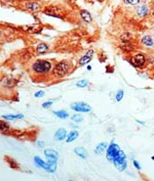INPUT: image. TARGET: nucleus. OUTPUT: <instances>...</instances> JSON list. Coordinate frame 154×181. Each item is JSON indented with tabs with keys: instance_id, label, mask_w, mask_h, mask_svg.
<instances>
[{
	"instance_id": "1",
	"label": "nucleus",
	"mask_w": 154,
	"mask_h": 181,
	"mask_svg": "<svg viewBox=\"0 0 154 181\" xmlns=\"http://www.w3.org/2000/svg\"><path fill=\"white\" fill-rule=\"evenodd\" d=\"M54 66L52 61L46 59H36L31 65V70L34 74L38 76H44L52 73Z\"/></svg>"
},
{
	"instance_id": "2",
	"label": "nucleus",
	"mask_w": 154,
	"mask_h": 181,
	"mask_svg": "<svg viewBox=\"0 0 154 181\" xmlns=\"http://www.w3.org/2000/svg\"><path fill=\"white\" fill-rule=\"evenodd\" d=\"M73 71V66L71 65L70 61L68 60H61L59 63H56L52 70V75L54 77L58 78V79H62V78L66 77V76L70 75Z\"/></svg>"
},
{
	"instance_id": "3",
	"label": "nucleus",
	"mask_w": 154,
	"mask_h": 181,
	"mask_svg": "<svg viewBox=\"0 0 154 181\" xmlns=\"http://www.w3.org/2000/svg\"><path fill=\"white\" fill-rule=\"evenodd\" d=\"M130 64L136 69H144L147 66V55L142 52L134 53L128 58Z\"/></svg>"
},
{
	"instance_id": "4",
	"label": "nucleus",
	"mask_w": 154,
	"mask_h": 181,
	"mask_svg": "<svg viewBox=\"0 0 154 181\" xmlns=\"http://www.w3.org/2000/svg\"><path fill=\"white\" fill-rule=\"evenodd\" d=\"M112 162L114 163L115 168L117 169L118 171H120V172L126 170V168H128V161H126V155H125V153H124L123 151H121V149H120L119 153L116 155V157L113 159Z\"/></svg>"
},
{
	"instance_id": "5",
	"label": "nucleus",
	"mask_w": 154,
	"mask_h": 181,
	"mask_svg": "<svg viewBox=\"0 0 154 181\" xmlns=\"http://www.w3.org/2000/svg\"><path fill=\"white\" fill-rule=\"evenodd\" d=\"M119 151H120L119 145L116 144V143H114V141H112V142L110 143V145L107 146L106 159L108 160V161H111V162H112L113 159H114V158L116 157V155L119 153Z\"/></svg>"
},
{
	"instance_id": "6",
	"label": "nucleus",
	"mask_w": 154,
	"mask_h": 181,
	"mask_svg": "<svg viewBox=\"0 0 154 181\" xmlns=\"http://www.w3.org/2000/svg\"><path fill=\"white\" fill-rule=\"evenodd\" d=\"M71 110L76 113H88L91 111V106L83 102H75L71 104Z\"/></svg>"
},
{
	"instance_id": "7",
	"label": "nucleus",
	"mask_w": 154,
	"mask_h": 181,
	"mask_svg": "<svg viewBox=\"0 0 154 181\" xmlns=\"http://www.w3.org/2000/svg\"><path fill=\"white\" fill-rule=\"evenodd\" d=\"M24 8H26L30 12H39L41 11V4L38 1H34V0H26L24 1Z\"/></svg>"
},
{
	"instance_id": "8",
	"label": "nucleus",
	"mask_w": 154,
	"mask_h": 181,
	"mask_svg": "<svg viewBox=\"0 0 154 181\" xmlns=\"http://www.w3.org/2000/svg\"><path fill=\"white\" fill-rule=\"evenodd\" d=\"M93 53H95L93 49H88V50H87L86 53L79 58V60H78V66H79V67H82V66L87 65V64H88L89 61L93 59Z\"/></svg>"
},
{
	"instance_id": "9",
	"label": "nucleus",
	"mask_w": 154,
	"mask_h": 181,
	"mask_svg": "<svg viewBox=\"0 0 154 181\" xmlns=\"http://www.w3.org/2000/svg\"><path fill=\"white\" fill-rule=\"evenodd\" d=\"M119 39L122 43H132L134 40V34L130 32H124L120 35Z\"/></svg>"
},
{
	"instance_id": "10",
	"label": "nucleus",
	"mask_w": 154,
	"mask_h": 181,
	"mask_svg": "<svg viewBox=\"0 0 154 181\" xmlns=\"http://www.w3.org/2000/svg\"><path fill=\"white\" fill-rule=\"evenodd\" d=\"M44 155H45L47 161H58V159H59V153L54 149H45Z\"/></svg>"
},
{
	"instance_id": "11",
	"label": "nucleus",
	"mask_w": 154,
	"mask_h": 181,
	"mask_svg": "<svg viewBox=\"0 0 154 181\" xmlns=\"http://www.w3.org/2000/svg\"><path fill=\"white\" fill-rule=\"evenodd\" d=\"M136 15L139 17L143 19V17H146L148 15H149V7L147 5H142V6H139L137 9H136Z\"/></svg>"
},
{
	"instance_id": "12",
	"label": "nucleus",
	"mask_w": 154,
	"mask_h": 181,
	"mask_svg": "<svg viewBox=\"0 0 154 181\" xmlns=\"http://www.w3.org/2000/svg\"><path fill=\"white\" fill-rule=\"evenodd\" d=\"M49 51V46L46 43L42 42V43H39L36 46V52L38 54H45Z\"/></svg>"
},
{
	"instance_id": "13",
	"label": "nucleus",
	"mask_w": 154,
	"mask_h": 181,
	"mask_svg": "<svg viewBox=\"0 0 154 181\" xmlns=\"http://www.w3.org/2000/svg\"><path fill=\"white\" fill-rule=\"evenodd\" d=\"M66 137H67V131L64 128H60L54 133V139L58 140V141H61V140L65 139Z\"/></svg>"
},
{
	"instance_id": "14",
	"label": "nucleus",
	"mask_w": 154,
	"mask_h": 181,
	"mask_svg": "<svg viewBox=\"0 0 154 181\" xmlns=\"http://www.w3.org/2000/svg\"><path fill=\"white\" fill-rule=\"evenodd\" d=\"M22 29H24L27 33H30V34H34V33H40L42 30L41 27H39V25H32V26H28V27H23Z\"/></svg>"
},
{
	"instance_id": "15",
	"label": "nucleus",
	"mask_w": 154,
	"mask_h": 181,
	"mask_svg": "<svg viewBox=\"0 0 154 181\" xmlns=\"http://www.w3.org/2000/svg\"><path fill=\"white\" fill-rule=\"evenodd\" d=\"M10 131H11V127L8 122L0 120V132L6 134V133H10Z\"/></svg>"
},
{
	"instance_id": "16",
	"label": "nucleus",
	"mask_w": 154,
	"mask_h": 181,
	"mask_svg": "<svg viewBox=\"0 0 154 181\" xmlns=\"http://www.w3.org/2000/svg\"><path fill=\"white\" fill-rule=\"evenodd\" d=\"M74 153L78 155L79 158H81V159H86V158L88 157V153H87V151L82 146L75 147V149H74Z\"/></svg>"
},
{
	"instance_id": "17",
	"label": "nucleus",
	"mask_w": 154,
	"mask_h": 181,
	"mask_svg": "<svg viewBox=\"0 0 154 181\" xmlns=\"http://www.w3.org/2000/svg\"><path fill=\"white\" fill-rule=\"evenodd\" d=\"M141 43L143 44L144 46L146 47H152L154 45V41H153V38L149 35H146L144 36L143 38L141 39Z\"/></svg>"
},
{
	"instance_id": "18",
	"label": "nucleus",
	"mask_w": 154,
	"mask_h": 181,
	"mask_svg": "<svg viewBox=\"0 0 154 181\" xmlns=\"http://www.w3.org/2000/svg\"><path fill=\"white\" fill-rule=\"evenodd\" d=\"M1 84H2V86L8 87V88H13V87L17 84V81H15V79H13V78L6 77V78H4V79L2 80Z\"/></svg>"
},
{
	"instance_id": "19",
	"label": "nucleus",
	"mask_w": 154,
	"mask_h": 181,
	"mask_svg": "<svg viewBox=\"0 0 154 181\" xmlns=\"http://www.w3.org/2000/svg\"><path fill=\"white\" fill-rule=\"evenodd\" d=\"M79 13H80L81 19H82L85 23H91L93 22V17H91V15L87 10H85V9H81Z\"/></svg>"
},
{
	"instance_id": "20",
	"label": "nucleus",
	"mask_w": 154,
	"mask_h": 181,
	"mask_svg": "<svg viewBox=\"0 0 154 181\" xmlns=\"http://www.w3.org/2000/svg\"><path fill=\"white\" fill-rule=\"evenodd\" d=\"M34 162L36 163V165H37V166H38V167H40V168L44 169V170L47 171V172H48V170H49V169H48L47 163L44 162V161H43V160H42V159H40L39 157H35V158H34Z\"/></svg>"
},
{
	"instance_id": "21",
	"label": "nucleus",
	"mask_w": 154,
	"mask_h": 181,
	"mask_svg": "<svg viewBox=\"0 0 154 181\" xmlns=\"http://www.w3.org/2000/svg\"><path fill=\"white\" fill-rule=\"evenodd\" d=\"M107 146H108V144H107L106 142H100L97 146H95V155H102V153L107 149Z\"/></svg>"
},
{
	"instance_id": "22",
	"label": "nucleus",
	"mask_w": 154,
	"mask_h": 181,
	"mask_svg": "<svg viewBox=\"0 0 154 181\" xmlns=\"http://www.w3.org/2000/svg\"><path fill=\"white\" fill-rule=\"evenodd\" d=\"M78 136H79L78 131L73 130V131L69 132V134H67V139H66V141H67L68 143H69V142H73L74 140L78 138Z\"/></svg>"
},
{
	"instance_id": "23",
	"label": "nucleus",
	"mask_w": 154,
	"mask_h": 181,
	"mask_svg": "<svg viewBox=\"0 0 154 181\" xmlns=\"http://www.w3.org/2000/svg\"><path fill=\"white\" fill-rule=\"evenodd\" d=\"M5 161H6V163L8 164V166L10 167L11 169H15V170H19V169H20V166H19V164H17V163L15 162L13 159H11V158L5 157Z\"/></svg>"
},
{
	"instance_id": "24",
	"label": "nucleus",
	"mask_w": 154,
	"mask_h": 181,
	"mask_svg": "<svg viewBox=\"0 0 154 181\" xmlns=\"http://www.w3.org/2000/svg\"><path fill=\"white\" fill-rule=\"evenodd\" d=\"M2 118L5 120H17V119H23L24 115L17 114V115H2Z\"/></svg>"
},
{
	"instance_id": "25",
	"label": "nucleus",
	"mask_w": 154,
	"mask_h": 181,
	"mask_svg": "<svg viewBox=\"0 0 154 181\" xmlns=\"http://www.w3.org/2000/svg\"><path fill=\"white\" fill-rule=\"evenodd\" d=\"M120 49L126 52H132L134 50V47L132 43H122V45L120 46Z\"/></svg>"
},
{
	"instance_id": "26",
	"label": "nucleus",
	"mask_w": 154,
	"mask_h": 181,
	"mask_svg": "<svg viewBox=\"0 0 154 181\" xmlns=\"http://www.w3.org/2000/svg\"><path fill=\"white\" fill-rule=\"evenodd\" d=\"M54 115H56L58 118L60 119H67L69 118V114L66 111H54Z\"/></svg>"
},
{
	"instance_id": "27",
	"label": "nucleus",
	"mask_w": 154,
	"mask_h": 181,
	"mask_svg": "<svg viewBox=\"0 0 154 181\" xmlns=\"http://www.w3.org/2000/svg\"><path fill=\"white\" fill-rule=\"evenodd\" d=\"M76 86L79 87V88H85V87L88 86V81L87 80H80L76 83Z\"/></svg>"
},
{
	"instance_id": "28",
	"label": "nucleus",
	"mask_w": 154,
	"mask_h": 181,
	"mask_svg": "<svg viewBox=\"0 0 154 181\" xmlns=\"http://www.w3.org/2000/svg\"><path fill=\"white\" fill-rule=\"evenodd\" d=\"M72 121H74V122H76V123H80V122H82L83 121V117H81L80 115H73V116L71 117Z\"/></svg>"
},
{
	"instance_id": "29",
	"label": "nucleus",
	"mask_w": 154,
	"mask_h": 181,
	"mask_svg": "<svg viewBox=\"0 0 154 181\" xmlns=\"http://www.w3.org/2000/svg\"><path fill=\"white\" fill-rule=\"evenodd\" d=\"M124 4H130V5H138L141 0H123Z\"/></svg>"
},
{
	"instance_id": "30",
	"label": "nucleus",
	"mask_w": 154,
	"mask_h": 181,
	"mask_svg": "<svg viewBox=\"0 0 154 181\" xmlns=\"http://www.w3.org/2000/svg\"><path fill=\"white\" fill-rule=\"evenodd\" d=\"M123 90L122 89H120V90H118V92L116 93V96H115V99H116V102H120L122 98H123Z\"/></svg>"
},
{
	"instance_id": "31",
	"label": "nucleus",
	"mask_w": 154,
	"mask_h": 181,
	"mask_svg": "<svg viewBox=\"0 0 154 181\" xmlns=\"http://www.w3.org/2000/svg\"><path fill=\"white\" fill-rule=\"evenodd\" d=\"M44 94H45V93H44V91L40 90V91H37V92L35 93L34 95H35V97H36V98H40V97H43Z\"/></svg>"
},
{
	"instance_id": "32",
	"label": "nucleus",
	"mask_w": 154,
	"mask_h": 181,
	"mask_svg": "<svg viewBox=\"0 0 154 181\" xmlns=\"http://www.w3.org/2000/svg\"><path fill=\"white\" fill-rule=\"evenodd\" d=\"M52 102H52V100H49V102H43V104H42V106H43L44 108H48L50 106H52Z\"/></svg>"
},
{
	"instance_id": "33",
	"label": "nucleus",
	"mask_w": 154,
	"mask_h": 181,
	"mask_svg": "<svg viewBox=\"0 0 154 181\" xmlns=\"http://www.w3.org/2000/svg\"><path fill=\"white\" fill-rule=\"evenodd\" d=\"M134 166L136 167V169H137V170H141V166H140V164H139V162H138V161H136V160H134Z\"/></svg>"
},
{
	"instance_id": "34",
	"label": "nucleus",
	"mask_w": 154,
	"mask_h": 181,
	"mask_svg": "<svg viewBox=\"0 0 154 181\" xmlns=\"http://www.w3.org/2000/svg\"><path fill=\"white\" fill-rule=\"evenodd\" d=\"M37 145H38V146L39 147H44V145H45V143L43 142V141H37Z\"/></svg>"
},
{
	"instance_id": "35",
	"label": "nucleus",
	"mask_w": 154,
	"mask_h": 181,
	"mask_svg": "<svg viewBox=\"0 0 154 181\" xmlns=\"http://www.w3.org/2000/svg\"><path fill=\"white\" fill-rule=\"evenodd\" d=\"M11 2H23V1H26V0H10Z\"/></svg>"
},
{
	"instance_id": "36",
	"label": "nucleus",
	"mask_w": 154,
	"mask_h": 181,
	"mask_svg": "<svg viewBox=\"0 0 154 181\" xmlns=\"http://www.w3.org/2000/svg\"><path fill=\"white\" fill-rule=\"evenodd\" d=\"M137 122L139 124H141V125H145V123H144V122H142V121H139V120H137Z\"/></svg>"
},
{
	"instance_id": "37",
	"label": "nucleus",
	"mask_w": 154,
	"mask_h": 181,
	"mask_svg": "<svg viewBox=\"0 0 154 181\" xmlns=\"http://www.w3.org/2000/svg\"><path fill=\"white\" fill-rule=\"evenodd\" d=\"M87 70H88V71H91V66H87Z\"/></svg>"
},
{
	"instance_id": "38",
	"label": "nucleus",
	"mask_w": 154,
	"mask_h": 181,
	"mask_svg": "<svg viewBox=\"0 0 154 181\" xmlns=\"http://www.w3.org/2000/svg\"><path fill=\"white\" fill-rule=\"evenodd\" d=\"M1 35H2V32H1V31H0V37H1Z\"/></svg>"
},
{
	"instance_id": "39",
	"label": "nucleus",
	"mask_w": 154,
	"mask_h": 181,
	"mask_svg": "<svg viewBox=\"0 0 154 181\" xmlns=\"http://www.w3.org/2000/svg\"><path fill=\"white\" fill-rule=\"evenodd\" d=\"M34 1H38V2H39V1H41V0H34Z\"/></svg>"
},
{
	"instance_id": "40",
	"label": "nucleus",
	"mask_w": 154,
	"mask_h": 181,
	"mask_svg": "<svg viewBox=\"0 0 154 181\" xmlns=\"http://www.w3.org/2000/svg\"><path fill=\"white\" fill-rule=\"evenodd\" d=\"M98 1H100V2H102V1H104V0H98Z\"/></svg>"
},
{
	"instance_id": "41",
	"label": "nucleus",
	"mask_w": 154,
	"mask_h": 181,
	"mask_svg": "<svg viewBox=\"0 0 154 181\" xmlns=\"http://www.w3.org/2000/svg\"><path fill=\"white\" fill-rule=\"evenodd\" d=\"M152 160H153V161H154V157H152Z\"/></svg>"
}]
</instances>
